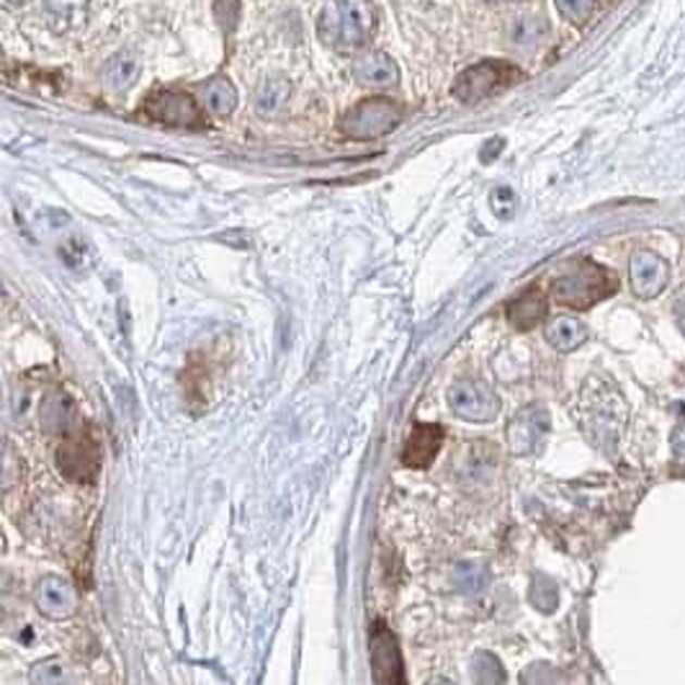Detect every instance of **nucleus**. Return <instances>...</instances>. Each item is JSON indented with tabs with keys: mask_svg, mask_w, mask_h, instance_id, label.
<instances>
[{
	"mask_svg": "<svg viewBox=\"0 0 685 685\" xmlns=\"http://www.w3.org/2000/svg\"><path fill=\"white\" fill-rule=\"evenodd\" d=\"M374 29L369 0H331L320 18V39L335 49H356Z\"/></svg>",
	"mask_w": 685,
	"mask_h": 685,
	"instance_id": "obj_1",
	"label": "nucleus"
},
{
	"mask_svg": "<svg viewBox=\"0 0 685 685\" xmlns=\"http://www.w3.org/2000/svg\"><path fill=\"white\" fill-rule=\"evenodd\" d=\"M613 291H616V278L590 261H583L575 271L555 282V297L575 310H587L600 299L611 297Z\"/></svg>",
	"mask_w": 685,
	"mask_h": 685,
	"instance_id": "obj_2",
	"label": "nucleus"
},
{
	"mask_svg": "<svg viewBox=\"0 0 685 685\" xmlns=\"http://www.w3.org/2000/svg\"><path fill=\"white\" fill-rule=\"evenodd\" d=\"M402 109L389 98H366L356 103L346 116L340 119V129L351 139H376L389 135L400 127Z\"/></svg>",
	"mask_w": 685,
	"mask_h": 685,
	"instance_id": "obj_3",
	"label": "nucleus"
},
{
	"mask_svg": "<svg viewBox=\"0 0 685 685\" xmlns=\"http://www.w3.org/2000/svg\"><path fill=\"white\" fill-rule=\"evenodd\" d=\"M515 80H521V73L513 65L487 60L459 75L457 83H453V96L461 103H479L489 96L500 94L502 88L513 86Z\"/></svg>",
	"mask_w": 685,
	"mask_h": 685,
	"instance_id": "obj_4",
	"label": "nucleus"
},
{
	"mask_svg": "<svg viewBox=\"0 0 685 685\" xmlns=\"http://www.w3.org/2000/svg\"><path fill=\"white\" fill-rule=\"evenodd\" d=\"M449 404L453 415L466 423H489L498 418L500 400L493 387L482 379H459L449 389Z\"/></svg>",
	"mask_w": 685,
	"mask_h": 685,
	"instance_id": "obj_5",
	"label": "nucleus"
},
{
	"mask_svg": "<svg viewBox=\"0 0 685 685\" xmlns=\"http://www.w3.org/2000/svg\"><path fill=\"white\" fill-rule=\"evenodd\" d=\"M58 470L70 482H94L101 470V449L88 433L67 436L58 446Z\"/></svg>",
	"mask_w": 685,
	"mask_h": 685,
	"instance_id": "obj_6",
	"label": "nucleus"
},
{
	"mask_svg": "<svg viewBox=\"0 0 685 685\" xmlns=\"http://www.w3.org/2000/svg\"><path fill=\"white\" fill-rule=\"evenodd\" d=\"M147 116L155 122H163L167 127H184V129H201L204 127V114L196 107L194 98L178 90H160L152 94L145 103Z\"/></svg>",
	"mask_w": 685,
	"mask_h": 685,
	"instance_id": "obj_7",
	"label": "nucleus"
},
{
	"mask_svg": "<svg viewBox=\"0 0 685 685\" xmlns=\"http://www.w3.org/2000/svg\"><path fill=\"white\" fill-rule=\"evenodd\" d=\"M508 446L515 457H528L544 446L549 436V412L541 404H528L521 412H515L513 421L508 423Z\"/></svg>",
	"mask_w": 685,
	"mask_h": 685,
	"instance_id": "obj_8",
	"label": "nucleus"
},
{
	"mask_svg": "<svg viewBox=\"0 0 685 685\" xmlns=\"http://www.w3.org/2000/svg\"><path fill=\"white\" fill-rule=\"evenodd\" d=\"M369 649H372V668L376 683H404V668H402V652L397 647V639L384 624L372 626L369 636Z\"/></svg>",
	"mask_w": 685,
	"mask_h": 685,
	"instance_id": "obj_9",
	"label": "nucleus"
},
{
	"mask_svg": "<svg viewBox=\"0 0 685 685\" xmlns=\"http://www.w3.org/2000/svg\"><path fill=\"white\" fill-rule=\"evenodd\" d=\"M37 608L47 619H70L78 608V593L70 585V580L47 575L37 587Z\"/></svg>",
	"mask_w": 685,
	"mask_h": 685,
	"instance_id": "obj_10",
	"label": "nucleus"
},
{
	"mask_svg": "<svg viewBox=\"0 0 685 685\" xmlns=\"http://www.w3.org/2000/svg\"><path fill=\"white\" fill-rule=\"evenodd\" d=\"M628 276H632V289L636 297L655 299L668 286L670 269L660 256L636 253L628 263Z\"/></svg>",
	"mask_w": 685,
	"mask_h": 685,
	"instance_id": "obj_11",
	"label": "nucleus"
},
{
	"mask_svg": "<svg viewBox=\"0 0 685 685\" xmlns=\"http://www.w3.org/2000/svg\"><path fill=\"white\" fill-rule=\"evenodd\" d=\"M440 444H444V428H440V425L415 423L408 444H404L402 461L412 466V470H425V466L436 459Z\"/></svg>",
	"mask_w": 685,
	"mask_h": 685,
	"instance_id": "obj_12",
	"label": "nucleus"
},
{
	"mask_svg": "<svg viewBox=\"0 0 685 685\" xmlns=\"http://www.w3.org/2000/svg\"><path fill=\"white\" fill-rule=\"evenodd\" d=\"M39 421L47 433L54 436H67L78 425V408L70 400L65 391H52L39 408Z\"/></svg>",
	"mask_w": 685,
	"mask_h": 685,
	"instance_id": "obj_13",
	"label": "nucleus"
},
{
	"mask_svg": "<svg viewBox=\"0 0 685 685\" xmlns=\"http://www.w3.org/2000/svg\"><path fill=\"white\" fill-rule=\"evenodd\" d=\"M353 75L361 86H376V88L395 86V83L400 80V70H397L395 60L384 52L363 54V58L356 62Z\"/></svg>",
	"mask_w": 685,
	"mask_h": 685,
	"instance_id": "obj_14",
	"label": "nucleus"
},
{
	"mask_svg": "<svg viewBox=\"0 0 685 685\" xmlns=\"http://www.w3.org/2000/svg\"><path fill=\"white\" fill-rule=\"evenodd\" d=\"M587 338V327L580 323L577 317H570V314H557V317L549 320L547 325V340L557 351L570 353L580 348Z\"/></svg>",
	"mask_w": 685,
	"mask_h": 685,
	"instance_id": "obj_15",
	"label": "nucleus"
},
{
	"mask_svg": "<svg viewBox=\"0 0 685 685\" xmlns=\"http://www.w3.org/2000/svg\"><path fill=\"white\" fill-rule=\"evenodd\" d=\"M547 314V299L541 297V291L531 289L523 294V297L515 299L513 304L508 307V317L519 331H531L541 323V317Z\"/></svg>",
	"mask_w": 685,
	"mask_h": 685,
	"instance_id": "obj_16",
	"label": "nucleus"
},
{
	"mask_svg": "<svg viewBox=\"0 0 685 685\" xmlns=\"http://www.w3.org/2000/svg\"><path fill=\"white\" fill-rule=\"evenodd\" d=\"M139 75V58L135 52H119L103 67V83L111 90H127Z\"/></svg>",
	"mask_w": 685,
	"mask_h": 685,
	"instance_id": "obj_17",
	"label": "nucleus"
},
{
	"mask_svg": "<svg viewBox=\"0 0 685 685\" xmlns=\"http://www.w3.org/2000/svg\"><path fill=\"white\" fill-rule=\"evenodd\" d=\"M204 107L216 116L233 114L237 107V90L227 78H214L204 86Z\"/></svg>",
	"mask_w": 685,
	"mask_h": 685,
	"instance_id": "obj_18",
	"label": "nucleus"
},
{
	"mask_svg": "<svg viewBox=\"0 0 685 685\" xmlns=\"http://www.w3.org/2000/svg\"><path fill=\"white\" fill-rule=\"evenodd\" d=\"M286 98H289V83H286L284 78L263 80L256 94V111L261 116H274L282 111Z\"/></svg>",
	"mask_w": 685,
	"mask_h": 685,
	"instance_id": "obj_19",
	"label": "nucleus"
},
{
	"mask_svg": "<svg viewBox=\"0 0 685 685\" xmlns=\"http://www.w3.org/2000/svg\"><path fill=\"white\" fill-rule=\"evenodd\" d=\"M453 585L464 596H479L482 590L489 585V572L485 564L477 562H459L453 568Z\"/></svg>",
	"mask_w": 685,
	"mask_h": 685,
	"instance_id": "obj_20",
	"label": "nucleus"
},
{
	"mask_svg": "<svg viewBox=\"0 0 685 685\" xmlns=\"http://www.w3.org/2000/svg\"><path fill=\"white\" fill-rule=\"evenodd\" d=\"M557 600H559L557 585L551 583L549 577L536 575L534 583H531V603H534L538 611L551 613L557 608Z\"/></svg>",
	"mask_w": 685,
	"mask_h": 685,
	"instance_id": "obj_21",
	"label": "nucleus"
},
{
	"mask_svg": "<svg viewBox=\"0 0 685 685\" xmlns=\"http://www.w3.org/2000/svg\"><path fill=\"white\" fill-rule=\"evenodd\" d=\"M474 681L477 683H502L506 681V673L500 670V662L495 660L493 655L482 652L474 660Z\"/></svg>",
	"mask_w": 685,
	"mask_h": 685,
	"instance_id": "obj_22",
	"label": "nucleus"
},
{
	"mask_svg": "<svg viewBox=\"0 0 685 685\" xmlns=\"http://www.w3.org/2000/svg\"><path fill=\"white\" fill-rule=\"evenodd\" d=\"M557 9L572 24H583L596 9V0H557Z\"/></svg>",
	"mask_w": 685,
	"mask_h": 685,
	"instance_id": "obj_23",
	"label": "nucleus"
},
{
	"mask_svg": "<svg viewBox=\"0 0 685 685\" xmlns=\"http://www.w3.org/2000/svg\"><path fill=\"white\" fill-rule=\"evenodd\" d=\"M60 677H62L60 660H47V662H41V665L34 668V673H32V681H34V683H58Z\"/></svg>",
	"mask_w": 685,
	"mask_h": 685,
	"instance_id": "obj_24",
	"label": "nucleus"
},
{
	"mask_svg": "<svg viewBox=\"0 0 685 685\" xmlns=\"http://www.w3.org/2000/svg\"><path fill=\"white\" fill-rule=\"evenodd\" d=\"M493 209L498 212V216H510V212H513V191H508V188H500V191L493 194Z\"/></svg>",
	"mask_w": 685,
	"mask_h": 685,
	"instance_id": "obj_25",
	"label": "nucleus"
},
{
	"mask_svg": "<svg viewBox=\"0 0 685 685\" xmlns=\"http://www.w3.org/2000/svg\"><path fill=\"white\" fill-rule=\"evenodd\" d=\"M673 453H675V464L685 472V423L675 431V436H673Z\"/></svg>",
	"mask_w": 685,
	"mask_h": 685,
	"instance_id": "obj_26",
	"label": "nucleus"
},
{
	"mask_svg": "<svg viewBox=\"0 0 685 685\" xmlns=\"http://www.w3.org/2000/svg\"><path fill=\"white\" fill-rule=\"evenodd\" d=\"M675 310H677V320H681V325H683V331H685V289L677 294Z\"/></svg>",
	"mask_w": 685,
	"mask_h": 685,
	"instance_id": "obj_27",
	"label": "nucleus"
},
{
	"mask_svg": "<svg viewBox=\"0 0 685 685\" xmlns=\"http://www.w3.org/2000/svg\"><path fill=\"white\" fill-rule=\"evenodd\" d=\"M5 3H26V0H5Z\"/></svg>",
	"mask_w": 685,
	"mask_h": 685,
	"instance_id": "obj_28",
	"label": "nucleus"
}]
</instances>
